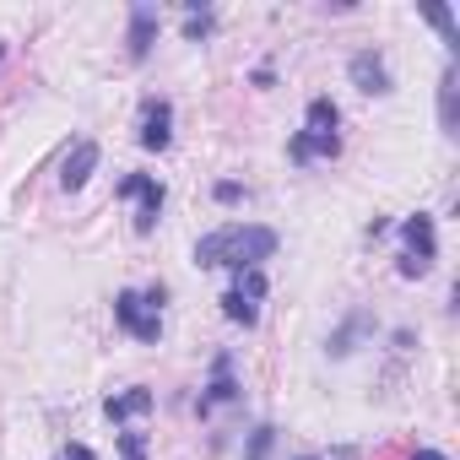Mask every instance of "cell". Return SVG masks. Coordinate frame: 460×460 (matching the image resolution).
<instances>
[{
    "label": "cell",
    "mask_w": 460,
    "mask_h": 460,
    "mask_svg": "<svg viewBox=\"0 0 460 460\" xmlns=\"http://www.w3.org/2000/svg\"><path fill=\"white\" fill-rule=\"evenodd\" d=\"M401 239H406V255H401V277H428L433 261H438V234H433V217L417 211L401 222Z\"/></svg>",
    "instance_id": "obj_3"
},
{
    "label": "cell",
    "mask_w": 460,
    "mask_h": 460,
    "mask_svg": "<svg viewBox=\"0 0 460 460\" xmlns=\"http://www.w3.org/2000/svg\"><path fill=\"white\" fill-rule=\"evenodd\" d=\"M93 168H98V141H76V146L66 152V163H60V184H66V190H82V184L93 179Z\"/></svg>",
    "instance_id": "obj_11"
},
{
    "label": "cell",
    "mask_w": 460,
    "mask_h": 460,
    "mask_svg": "<svg viewBox=\"0 0 460 460\" xmlns=\"http://www.w3.org/2000/svg\"><path fill=\"white\" fill-rule=\"evenodd\" d=\"M119 455L125 460H146V438L141 433H119Z\"/></svg>",
    "instance_id": "obj_18"
},
{
    "label": "cell",
    "mask_w": 460,
    "mask_h": 460,
    "mask_svg": "<svg viewBox=\"0 0 460 460\" xmlns=\"http://www.w3.org/2000/svg\"><path fill=\"white\" fill-rule=\"evenodd\" d=\"M411 460H444V455H438V449H417Z\"/></svg>",
    "instance_id": "obj_21"
},
{
    "label": "cell",
    "mask_w": 460,
    "mask_h": 460,
    "mask_svg": "<svg viewBox=\"0 0 460 460\" xmlns=\"http://www.w3.org/2000/svg\"><path fill=\"white\" fill-rule=\"evenodd\" d=\"M211 33V12H200L195 0H190V22H184V39H206Z\"/></svg>",
    "instance_id": "obj_16"
},
{
    "label": "cell",
    "mask_w": 460,
    "mask_h": 460,
    "mask_svg": "<svg viewBox=\"0 0 460 460\" xmlns=\"http://www.w3.org/2000/svg\"><path fill=\"white\" fill-rule=\"evenodd\" d=\"M157 304H163V293H152V298H141V293H119V298H114V320H119V331H130L136 341H157V336H163V314H157Z\"/></svg>",
    "instance_id": "obj_4"
},
{
    "label": "cell",
    "mask_w": 460,
    "mask_h": 460,
    "mask_svg": "<svg viewBox=\"0 0 460 460\" xmlns=\"http://www.w3.org/2000/svg\"><path fill=\"white\" fill-rule=\"evenodd\" d=\"M298 460H314V455H298Z\"/></svg>",
    "instance_id": "obj_23"
},
{
    "label": "cell",
    "mask_w": 460,
    "mask_h": 460,
    "mask_svg": "<svg viewBox=\"0 0 460 460\" xmlns=\"http://www.w3.org/2000/svg\"><path fill=\"white\" fill-rule=\"evenodd\" d=\"M277 255V234L261 222H227L217 234L195 239V266H222V271H261V261Z\"/></svg>",
    "instance_id": "obj_1"
},
{
    "label": "cell",
    "mask_w": 460,
    "mask_h": 460,
    "mask_svg": "<svg viewBox=\"0 0 460 460\" xmlns=\"http://www.w3.org/2000/svg\"><path fill=\"white\" fill-rule=\"evenodd\" d=\"M422 17H428L438 33H444V44H449V49L460 44V28H455V12H449V6H422Z\"/></svg>",
    "instance_id": "obj_15"
},
{
    "label": "cell",
    "mask_w": 460,
    "mask_h": 460,
    "mask_svg": "<svg viewBox=\"0 0 460 460\" xmlns=\"http://www.w3.org/2000/svg\"><path fill=\"white\" fill-rule=\"evenodd\" d=\"M146 152H163L173 141V103L168 98H146L141 103V136H136Z\"/></svg>",
    "instance_id": "obj_7"
},
{
    "label": "cell",
    "mask_w": 460,
    "mask_h": 460,
    "mask_svg": "<svg viewBox=\"0 0 460 460\" xmlns=\"http://www.w3.org/2000/svg\"><path fill=\"white\" fill-rule=\"evenodd\" d=\"M271 438H277V428H266V422H261V428L250 433V460H266V455H271Z\"/></svg>",
    "instance_id": "obj_17"
},
{
    "label": "cell",
    "mask_w": 460,
    "mask_h": 460,
    "mask_svg": "<svg viewBox=\"0 0 460 460\" xmlns=\"http://www.w3.org/2000/svg\"><path fill=\"white\" fill-rule=\"evenodd\" d=\"M217 200H222V206H234V200H244V190H239L234 179H222V184H217Z\"/></svg>",
    "instance_id": "obj_19"
},
{
    "label": "cell",
    "mask_w": 460,
    "mask_h": 460,
    "mask_svg": "<svg viewBox=\"0 0 460 460\" xmlns=\"http://www.w3.org/2000/svg\"><path fill=\"white\" fill-rule=\"evenodd\" d=\"M0 60H6V44H0Z\"/></svg>",
    "instance_id": "obj_22"
},
{
    "label": "cell",
    "mask_w": 460,
    "mask_h": 460,
    "mask_svg": "<svg viewBox=\"0 0 460 460\" xmlns=\"http://www.w3.org/2000/svg\"><path fill=\"white\" fill-rule=\"evenodd\" d=\"M347 76H352V87H358V93H368V98H385V93H390L385 55H374V49H358V55H352V66H347Z\"/></svg>",
    "instance_id": "obj_8"
},
{
    "label": "cell",
    "mask_w": 460,
    "mask_h": 460,
    "mask_svg": "<svg viewBox=\"0 0 460 460\" xmlns=\"http://www.w3.org/2000/svg\"><path fill=\"white\" fill-rule=\"evenodd\" d=\"M130 60H146L152 44H157V6H146V0H136L130 6Z\"/></svg>",
    "instance_id": "obj_9"
},
{
    "label": "cell",
    "mask_w": 460,
    "mask_h": 460,
    "mask_svg": "<svg viewBox=\"0 0 460 460\" xmlns=\"http://www.w3.org/2000/svg\"><path fill=\"white\" fill-rule=\"evenodd\" d=\"M227 401H239V385H234V358H217L211 363V385H206V395H200V411H217V406H227Z\"/></svg>",
    "instance_id": "obj_10"
},
{
    "label": "cell",
    "mask_w": 460,
    "mask_h": 460,
    "mask_svg": "<svg viewBox=\"0 0 460 460\" xmlns=\"http://www.w3.org/2000/svg\"><path fill=\"white\" fill-rule=\"evenodd\" d=\"M336 125H341V114H336V103L331 98H314L309 103V125L293 136V163H309V157H336L341 152V136H336Z\"/></svg>",
    "instance_id": "obj_2"
},
{
    "label": "cell",
    "mask_w": 460,
    "mask_h": 460,
    "mask_svg": "<svg viewBox=\"0 0 460 460\" xmlns=\"http://www.w3.org/2000/svg\"><path fill=\"white\" fill-rule=\"evenodd\" d=\"M261 298H266V277L261 271H239V282L222 293V314L234 325H255L261 320Z\"/></svg>",
    "instance_id": "obj_5"
},
{
    "label": "cell",
    "mask_w": 460,
    "mask_h": 460,
    "mask_svg": "<svg viewBox=\"0 0 460 460\" xmlns=\"http://www.w3.org/2000/svg\"><path fill=\"white\" fill-rule=\"evenodd\" d=\"M119 200H136V234H152L157 211H163V184L152 173H125L119 179Z\"/></svg>",
    "instance_id": "obj_6"
},
{
    "label": "cell",
    "mask_w": 460,
    "mask_h": 460,
    "mask_svg": "<svg viewBox=\"0 0 460 460\" xmlns=\"http://www.w3.org/2000/svg\"><path fill=\"white\" fill-rule=\"evenodd\" d=\"M438 125H444V136L460 130V119H455V71H444V82H438Z\"/></svg>",
    "instance_id": "obj_14"
},
{
    "label": "cell",
    "mask_w": 460,
    "mask_h": 460,
    "mask_svg": "<svg viewBox=\"0 0 460 460\" xmlns=\"http://www.w3.org/2000/svg\"><path fill=\"white\" fill-rule=\"evenodd\" d=\"M363 331H374V320H368V314L358 309V314H352V320H347V325H341V331L331 336V347H325V352H331V358H347V352H352V341H358Z\"/></svg>",
    "instance_id": "obj_13"
},
{
    "label": "cell",
    "mask_w": 460,
    "mask_h": 460,
    "mask_svg": "<svg viewBox=\"0 0 460 460\" xmlns=\"http://www.w3.org/2000/svg\"><path fill=\"white\" fill-rule=\"evenodd\" d=\"M55 460H98V455H93V449H87V444H66V449H60V455H55Z\"/></svg>",
    "instance_id": "obj_20"
},
{
    "label": "cell",
    "mask_w": 460,
    "mask_h": 460,
    "mask_svg": "<svg viewBox=\"0 0 460 460\" xmlns=\"http://www.w3.org/2000/svg\"><path fill=\"white\" fill-rule=\"evenodd\" d=\"M141 411H152V390H141V385L103 401V417H109V422H130V417H141Z\"/></svg>",
    "instance_id": "obj_12"
}]
</instances>
